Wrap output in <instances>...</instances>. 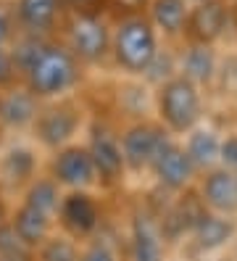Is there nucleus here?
<instances>
[{
	"mask_svg": "<svg viewBox=\"0 0 237 261\" xmlns=\"http://www.w3.org/2000/svg\"><path fill=\"white\" fill-rule=\"evenodd\" d=\"M11 56L19 69V82L40 100L66 95L82 82V61L56 37L16 35Z\"/></svg>",
	"mask_w": 237,
	"mask_h": 261,
	"instance_id": "f257e3e1",
	"label": "nucleus"
},
{
	"mask_svg": "<svg viewBox=\"0 0 237 261\" xmlns=\"http://www.w3.org/2000/svg\"><path fill=\"white\" fill-rule=\"evenodd\" d=\"M158 53V32L145 13L119 16L111 27V56L129 74H145Z\"/></svg>",
	"mask_w": 237,
	"mask_h": 261,
	"instance_id": "f03ea898",
	"label": "nucleus"
},
{
	"mask_svg": "<svg viewBox=\"0 0 237 261\" xmlns=\"http://www.w3.org/2000/svg\"><path fill=\"white\" fill-rule=\"evenodd\" d=\"M58 32H63L61 42L82 64H98L111 53V24L92 6L69 8Z\"/></svg>",
	"mask_w": 237,
	"mask_h": 261,
	"instance_id": "7ed1b4c3",
	"label": "nucleus"
},
{
	"mask_svg": "<svg viewBox=\"0 0 237 261\" xmlns=\"http://www.w3.org/2000/svg\"><path fill=\"white\" fill-rule=\"evenodd\" d=\"M158 114L171 132H187L200 119V93L198 85L185 80L182 74L171 76L158 90Z\"/></svg>",
	"mask_w": 237,
	"mask_h": 261,
	"instance_id": "20e7f679",
	"label": "nucleus"
},
{
	"mask_svg": "<svg viewBox=\"0 0 237 261\" xmlns=\"http://www.w3.org/2000/svg\"><path fill=\"white\" fill-rule=\"evenodd\" d=\"M19 35L32 37H53L61 21L66 16V3L63 0H13L11 3Z\"/></svg>",
	"mask_w": 237,
	"mask_h": 261,
	"instance_id": "39448f33",
	"label": "nucleus"
},
{
	"mask_svg": "<svg viewBox=\"0 0 237 261\" xmlns=\"http://www.w3.org/2000/svg\"><path fill=\"white\" fill-rule=\"evenodd\" d=\"M229 27V3L227 0H200L190 6L185 37L187 42L214 45Z\"/></svg>",
	"mask_w": 237,
	"mask_h": 261,
	"instance_id": "423d86ee",
	"label": "nucleus"
},
{
	"mask_svg": "<svg viewBox=\"0 0 237 261\" xmlns=\"http://www.w3.org/2000/svg\"><path fill=\"white\" fill-rule=\"evenodd\" d=\"M32 127H35L37 140L45 148L61 150V148H66V143L79 129V111H74L71 106H66V103L45 106V109H40V114H37V119H35Z\"/></svg>",
	"mask_w": 237,
	"mask_h": 261,
	"instance_id": "0eeeda50",
	"label": "nucleus"
},
{
	"mask_svg": "<svg viewBox=\"0 0 237 261\" xmlns=\"http://www.w3.org/2000/svg\"><path fill=\"white\" fill-rule=\"evenodd\" d=\"M50 177L58 182L61 188H71V190H82L95 182V164L90 159L87 148H76L66 145L56 150L53 164H50Z\"/></svg>",
	"mask_w": 237,
	"mask_h": 261,
	"instance_id": "6e6552de",
	"label": "nucleus"
},
{
	"mask_svg": "<svg viewBox=\"0 0 237 261\" xmlns=\"http://www.w3.org/2000/svg\"><path fill=\"white\" fill-rule=\"evenodd\" d=\"M150 166H153L158 182H161L164 188H169V190L187 188V182L193 179V174H195V166H193V161L187 159L185 148L174 145L169 137L164 140V145L158 148V153H155V159H153Z\"/></svg>",
	"mask_w": 237,
	"mask_h": 261,
	"instance_id": "1a4fd4ad",
	"label": "nucleus"
},
{
	"mask_svg": "<svg viewBox=\"0 0 237 261\" xmlns=\"http://www.w3.org/2000/svg\"><path fill=\"white\" fill-rule=\"evenodd\" d=\"M40 109H42L40 98L32 95L21 82L8 87V90H0V124L8 129L32 127Z\"/></svg>",
	"mask_w": 237,
	"mask_h": 261,
	"instance_id": "9d476101",
	"label": "nucleus"
},
{
	"mask_svg": "<svg viewBox=\"0 0 237 261\" xmlns=\"http://www.w3.org/2000/svg\"><path fill=\"white\" fill-rule=\"evenodd\" d=\"M56 214L63 229L76 238H85L98 227V206L85 190H71L69 195H63Z\"/></svg>",
	"mask_w": 237,
	"mask_h": 261,
	"instance_id": "9b49d317",
	"label": "nucleus"
},
{
	"mask_svg": "<svg viewBox=\"0 0 237 261\" xmlns=\"http://www.w3.org/2000/svg\"><path fill=\"white\" fill-rule=\"evenodd\" d=\"M164 140H166V135L150 124H137L132 129H126V135L121 137L124 166H132V169L150 166L158 148L164 145Z\"/></svg>",
	"mask_w": 237,
	"mask_h": 261,
	"instance_id": "f8f14e48",
	"label": "nucleus"
},
{
	"mask_svg": "<svg viewBox=\"0 0 237 261\" xmlns=\"http://www.w3.org/2000/svg\"><path fill=\"white\" fill-rule=\"evenodd\" d=\"M90 159L95 164V174L114 182L121 177L124 172V153H121V143L111 135L106 127H95L92 137H90Z\"/></svg>",
	"mask_w": 237,
	"mask_h": 261,
	"instance_id": "ddd939ff",
	"label": "nucleus"
},
{
	"mask_svg": "<svg viewBox=\"0 0 237 261\" xmlns=\"http://www.w3.org/2000/svg\"><path fill=\"white\" fill-rule=\"evenodd\" d=\"M190 3L187 0H150L148 13L153 29L164 37H185Z\"/></svg>",
	"mask_w": 237,
	"mask_h": 261,
	"instance_id": "4468645a",
	"label": "nucleus"
},
{
	"mask_svg": "<svg viewBox=\"0 0 237 261\" xmlns=\"http://www.w3.org/2000/svg\"><path fill=\"white\" fill-rule=\"evenodd\" d=\"M203 201L219 214L237 211V179L229 169H214L203 179Z\"/></svg>",
	"mask_w": 237,
	"mask_h": 261,
	"instance_id": "2eb2a0df",
	"label": "nucleus"
},
{
	"mask_svg": "<svg viewBox=\"0 0 237 261\" xmlns=\"http://www.w3.org/2000/svg\"><path fill=\"white\" fill-rule=\"evenodd\" d=\"M37 159L29 148H11L0 159V188H24L35 179Z\"/></svg>",
	"mask_w": 237,
	"mask_h": 261,
	"instance_id": "dca6fc26",
	"label": "nucleus"
},
{
	"mask_svg": "<svg viewBox=\"0 0 237 261\" xmlns=\"http://www.w3.org/2000/svg\"><path fill=\"white\" fill-rule=\"evenodd\" d=\"M8 224L13 227V232L21 238V243L29 245L32 251H35L45 238H50V217L37 211V208H32V206H27V203H21L11 214Z\"/></svg>",
	"mask_w": 237,
	"mask_h": 261,
	"instance_id": "f3484780",
	"label": "nucleus"
},
{
	"mask_svg": "<svg viewBox=\"0 0 237 261\" xmlns=\"http://www.w3.org/2000/svg\"><path fill=\"white\" fill-rule=\"evenodd\" d=\"M179 71L185 80L193 85L211 82L216 74V53L214 45H200V42H187V50L179 58Z\"/></svg>",
	"mask_w": 237,
	"mask_h": 261,
	"instance_id": "a211bd4d",
	"label": "nucleus"
},
{
	"mask_svg": "<svg viewBox=\"0 0 237 261\" xmlns=\"http://www.w3.org/2000/svg\"><path fill=\"white\" fill-rule=\"evenodd\" d=\"M193 235H195L200 248L211 251V248L224 245L234 235V222L227 217H216V214H203L193 227Z\"/></svg>",
	"mask_w": 237,
	"mask_h": 261,
	"instance_id": "6ab92c4d",
	"label": "nucleus"
},
{
	"mask_svg": "<svg viewBox=\"0 0 237 261\" xmlns=\"http://www.w3.org/2000/svg\"><path fill=\"white\" fill-rule=\"evenodd\" d=\"M61 198H63L61 195V185L53 177H35L27 185V193H24L21 203L47 214V217H53V214L58 211V206H61Z\"/></svg>",
	"mask_w": 237,
	"mask_h": 261,
	"instance_id": "aec40b11",
	"label": "nucleus"
},
{
	"mask_svg": "<svg viewBox=\"0 0 237 261\" xmlns=\"http://www.w3.org/2000/svg\"><path fill=\"white\" fill-rule=\"evenodd\" d=\"M132 261H164L161 238L148 219H135L132 227Z\"/></svg>",
	"mask_w": 237,
	"mask_h": 261,
	"instance_id": "412c9836",
	"label": "nucleus"
},
{
	"mask_svg": "<svg viewBox=\"0 0 237 261\" xmlns=\"http://www.w3.org/2000/svg\"><path fill=\"white\" fill-rule=\"evenodd\" d=\"M219 137L211 132V129H198L190 135L187 140V159L193 161L195 169H211L216 161H219Z\"/></svg>",
	"mask_w": 237,
	"mask_h": 261,
	"instance_id": "4be33fe9",
	"label": "nucleus"
},
{
	"mask_svg": "<svg viewBox=\"0 0 237 261\" xmlns=\"http://www.w3.org/2000/svg\"><path fill=\"white\" fill-rule=\"evenodd\" d=\"M0 258L3 261H35V251L21 243L8 222L0 224Z\"/></svg>",
	"mask_w": 237,
	"mask_h": 261,
	"instance_id": "5701e85b",
	"label": "nucleus"
},
{
	"mask_svg": "<svg viewBox=\"0 0 237 261\" xmlns=\"http://www.w3.org/2000/svg\"><path fill=\"white\" fill-rule=\"evenodd\" d=\"M35 261H79V253L66 238H45L35 248Z\"/></svg>",
	"mask_w": 237,
	"mask_h": 261,
	"instance_id": "b1692460",
	"label": "nucleus"
},
{
	"mask_svg": "<svg viewBox=\"0 0 237 261\" xmlns=\"http://www.w3.org/2000/svg\"><path fill=\"white\" fill-rule=\"evenodd\" d=\"M16 35H19V27H16L13 11L8 3H0V48H11Z\"/></svg>",
	"mask_w": 237,
	"mask_h": 261,
	"instance_id": "393cba45",
	"label": "nucleus"
},
{
	"mask_svg": "<svg viewBox=\"0 0 237 261\" xmlns=\"http://www.w3.org/2000/svg\"><path fill=\"white\" fill-rule=\"evenodd\" d=\"M19 85V69L11 56V48H0V90Z\"/></svg>",
	"mask_w": 237,
	"mask_h": 261,
	"instance_id": "a878e982",
	"label": "nucleus"
},
{
	"mask_svg": "<svg viewBox=\"0 0 237 261\" xmlns=\"http://www.w3.org/2000/svg\"><path fill=\"white\" fill-rule=\"evenodd\" d=\"M219 161L227 169H234L237 172V135L227 137V140L219 145Z\"/></svg>",
	"mask_w": 237,
	"mask_h": 261,
	"instance_id": "bb28decb",
	"label": "nucleus"
},
{
	"mask_svg": "<svg viewBox=\"0 0 237 261\" xmlns=\"http://www.w3.org/2000/svg\"><path fill=\"white\" fill-rule=\"evenodd\" d=\"M79 261H116V253L106 243H92L90 248L79 256Z\"/></svg>",
	"mask_w": 237,
	"mask_h": 261,
	"instance_id": "cd10ccee",
	"label": "nucleus"
},
{
	"mask_svg": "<svg viewBox=\"0 0 237 261\" xmlns=\"http://www.w3.org/2000/svg\"><path fill=\"white\" fill-rule=\"evenodd\" d=\"M111 3L121 11V16H129V13H142L150 0H111Z\"/></svg>",
	"mask_w": 237,
	"mask_h": 261,
	"instance_id": "c85d7f7f",
	"label": "nucleus"
},
{
	"mask_svg": "<svg viewBox=\"0 0 237 261\" xmlns=\"http://www.w3.org/2000/svg\"><path fill=\"white\" fill-rule=\"evenodd\" d=\"M63 3H66V8H85V6L98 3V0H63Z\"/></svg>",
	"mask_w": 237,
	"mask_h": 261,
	"instance_id": "c756f323",
	"label": "nucleus"
},
{
	"mask_svg": "<svg viewBox=\"0 0 237 261\" xmlns=\"http://www.w3.org/2000/svg\"><path fill=\"white\" fill-rule=\"evenodd\" d=\"M3 222H8V206H6V201L0 198V224Z\"/></svg>",
	"mask_w": 237,
	"mask_h": 261,
	"instance_id": "7c9ffc66",
	"label": "nucleus"
},
{
	"mask_svg": "<svg viewBox=\"0 0 237 261\" xmlns=\"http://www.w3.org/2000/svg\"><path fill=\"white\" fill-rule=\"evenodd\" d=\"M187 3H190V6H193V3H200V0H187Z\"/></svg>",
	"mask_w": 237,
	"mask_h": 261,
	"instance_id": "2f4dec72",
	"label": "nucleus"
},
{
	"mask_svg": "<svg viewBox=\"0 0 237 261\" xmlns=\"http://www.w3.org/2000/svg\"><path fill=\"white\" fill-rule=\"evenodd\" d=\"M234 179H237V172H234Z\"/></svg>",
	"mask_w": 237,
	"mask_h": 261,
	"instance_id": "473e14b6",
	"label": "nucleus"
},
{
	"mask_svg": "<svg viewBox=\"0 0 237 261\" xmlns=\"http://www.w3.org/2000/svg\"><path fill=\"white\" fill-rule=\"evenodd\" d=\"M0 261H3V258H0Z\"/></svg>",
	"mask_w": 237,
	"mask_h": 261,
	"instance_id": "72a5a7b5",
	"label": "nucleus"
}]
</instances>
